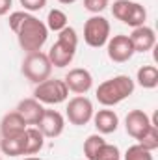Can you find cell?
<instances>
[{"label": "cell", "mask_w": 158, "mask_h": 160, "mask_svg": "<svg viewBox=\"0 0 158 160\" xmlns=\"http://www.w3.org/2000/svg\"><path fill=\"white\" fill-rule=\"evenodd\" d=\"M60 4H65V6H69V4H75L77 0H58Z\"/></svg>", "instance_id": "83f0119b"}, {"label": "cell", "mask_w": 158, "mask_h": 160, "mask_svg": "<svg viewBox=\"0 0 158 160\" xmlns=\"http://www.w3.org/2000/svg\"><path fill=\"white\" fill-rule=\"evenodd\" d=\"M21 73L34 84H39L43 80L50 78L52 73V63L48 60V56L45 52H30L26 54V58L22 60L21 65Z\"/></svg>", "instance_id": "277c9868"}, {"label": "cell", "mask_w": 158, "mask_h": 160, "mask_svg": "<svg viewBox=\"0 0 158 160\" xmlns=\"http://www.w3.org/2000/svg\"><path fill=\"white\" fill-rule=\"evenodd\" d=\"M24 155H37L45 145V136L37 127H26L24 130Z\"/></svg>", "instance_id": "e0dca14e"}, {"label": "cell", "mask_w": 158, "mask_h": 160, "mask_svg": "<svg viewBox=\"0 0 158 160\" xmlns=\"http://www.w3.org/2000/svg\"><path fill=\"white\" fill-rule=\"evenodd\" d=\"M138 143H141L145 149H149V151H155L158 149V127L156 123H153L151 127H149V130L138 140Z\"/></svg>", "instance_id": "603a6c76"}, {"label": "cell", "mask_w": 158, "mask_h": 160, "mask_svg": "<svg viewBox=\"0 0 158 160\" xmlns=\"http://www.w3.org/2000/svg\"><path fill=\"white\" fill-rule=\"evenodd\" d=\"M155 121H151V118L143 110H132L125 118V128H126V134L128 136H132L134 140H140L149 130V127Z\"/></svg>", "instance_id": "7c38bea8"}, {"label": "cell", "mask_w": 158, "mask_h": 160, "mask_svg": "<svg viewBox=\"0 0 158 160\" xmlns=\"http://www.w3.org/2000/svg\"><path fill=\"white\" fill-rule=\"evenodd\" d=\"M93 123H95V128L99 130V134H112L116 132L119 127V118L114 110H99L97 114H93Z\"/></svg>", "instance_id": "2e32d148"}, {"label": "cell", "mask_w": 158, "mask_h": 160, "mask_svg": "<svg viewBox=\"0 0 158 160\" xmlns=\"http://www.w3.org/2000/svg\"><path fill=\"white\" fill-rule=\"evenodd\" d=\"M110 39V22L102 15H93L84 24V41L91 48H101Z\"/></svg>", "instance_id": "52a82bcc"}, {"label": "cell", "mask_w": 158, "mask_h": 160, "mask_svg": "<svg viewBox=\"0 0 158 160\" xmlns=\"http://www.w3.org/2000/svg\"><path fill=\"white\" fill-rule=\"evenodd\" d=\"M106 52H108V58L116 63H125L136 54L134 47L130 43V38L125 34H117V36L110 38L106 43Z\"/></svg>", "instance_id": "9c48e42d"}, {"label": "cell", "mask_w": 158, "mask_h": 160, "mask_svg": "<svg viewBox=\"0 0 158 160\" xmlns=\"http://www.w3.org/2000/svg\"><path fill=\"white\" fill-rule=\"evenodd\" d=\"M77 47H78V36L75 28L65 26L62 32H58V41L47 52L52 67H60V69L67 67L77 54Z\"/></svg>", "instance_id": "3957f363"}, {"label": "cell", "mask_w": 158, "mask_h": 160, "mask_svg": "<svg viewBox=\"0 0 158 160\" xmlns=\"http://www.w3.org/2000/svg\"><path fill=\"white\" fill-rule=\"evenodd\" d=\"M67 15H65V11H62V9H50L48 11V15H47V28L48 30H52V32H62L65 26H67Z\"/></svg>", "instance_id": "ffe728a7"}, {"label": "cell", "mask_w": 158, "mask_h": 160, "mask_svg": "<svg viewBox=\"0 0 158 160\" xmlns=\"http://www.w3.org/2000/svg\"><path fill=\"white\" fill-rule=\"evenodd\" d=\"M15 34H17L19 47L26 54L39 52L41 48L45 47L47 39H48V28H47V24L43 21H39L36 15H32V13H26V17L19 24V28L15 30Z\"/></svg>", "instance_id": "6da1fadb"}, {"label": "cell", "mask_w": 158, "mask_h": 160, "mask_svg": "<svg viewBox=\"0 0 158 160\" xmlns=\"http://www.w3.org/2000/svg\"><path fill=\"white\" fill-rule=\"evenodd\" d=\"M128 38H130L132 47H134V52H149L156 45V34L147 24L138 26V28H132V34Z\"/></svg>", "instance_id": "4fadbf2b"}, {"label": "cell", "mask_w": 158, "mask_h": 160, "mask_svg": "<svg viewBox=\"0 0 158 160\" xmlns=\"http://www.w3.org/2000/svg\"><path fill=\"white\" fill-rule=\"evenodd\" d=\"M134 88H136V84L128 75H117L114 78H108L102 84H99L95 95L102 106L110 108V106L123 102L125 99H128L134 93Z\"/></svg>", "instance_id": "7a4b0ae2"}, {"label": "cell", "mask_w": 158, "mask_h": 160, "mask_svg": "<svg viewBox=\"0 0 158 160\" xmlns=\"http://www.w3.org/2000/svg\"><path fill=\"white\" fill-rule=\"evenodd\" d=\"M21 6L24 8L26 13H36V11H41L45 6H47V0H19Z\"/></svg>", "instance_id": "484cf974"}, {"label": "cell", "mask_w": 158, "mask_h": 160, "mask_svg": "<svg viewBox=\"0 0 158 160\" xmlns=\"http://www.w3.org/2000/svg\"><path fill=\"white\" fill-rule=\"evenodd\" d=\"M26 123L24 119L17 114V112H9L6 114L2 121H0V138H15V136H21L24 134L26 130Z\"/></svg>", "instance_id": "9a60e30c"}, {"label": "cell", "mask_w": 158, "mask_h": 160, "mask_svg": "<svg viewBox=\"0 0 158 160\" xmlns=\"http://www.w3.org/2000/svg\"><path fill=\"white\" fill-rule=\"evenodd\" d=\"M112 15L123 24H128L132 28L143 26L147 21L145 8L140 2H132V0H116L112 6Z\"/></svg>", "instance_id": "5b68a950"}, {"label": "cell", "mask_w": 158, "mask_h": 160, "mask_svg": "<svg viewBox=\"0 0 158 160\" xmlns=\"http://www.w3.org/2000/svg\"><path fill=\"white\" fill-rule=\"evenodd\" d=\"M0 149L7 157H21L24 155V136H15V138H0Z\"/></svg>", "instance_id": "d6986e66"}, {"label": "cell", "mask_w": 158, "mask_h": 160, "mask_svg": "<svg viewBox=\"0 0 158 160\" xmlns=\"http://www.w3.org/2000/svg\"><path fill=\"white\" fill-rule=\"evenodd\" d=\"M106 8H108V0H84V9L93 15H99Z\"/></svg>", "instance_id": "d4e9b609"}, {"label": "cell", "mask_w": 158, "mask_h": 160, "mask_svg": "<svg viewBox=\"0 0 158 160\" xmlns=\"http://www.w3.org/2000/svg\"><path fill=\"white\" fill-rule=\"evenodd\" d=\"M93 102L86 97V95H77L73 97L69 102H67V108H65V116L71 125L75 127H84L87 125L89 121L93 119Z\"/></svg>", "instance_id": "ba28073f"}, {"label": "cell", "mask_w": 158, "mask_h": 160, "mask_svg": "<svg viewBox=\"0 0 158 160\" xmlns=\"http://www.w3.org/2000/svg\"><path fill=\"white\" fill-rule=\"evenodd\" d=\"M0 160H2V158H0Z\"/></svg>", "instance_id": "f546056e"}, {"label": "cell", "mask_w": 158, "mask_h": 160, "mask_svg": "<svg viewBox=\"0 0 158 160\" xmlns=\"http://www.w3.org/2000/svg\"><path fill=\"white\" fill-rule=\"evenodd\" d=\"M26 125H37L41 119V116H43V112H45V108H43V104H41L39 101H36L34 97L32 99H22L19 104H17V110H15Z\"/></svg>", "instance_id": "5bb4252c"}, {"label": "cell", "mask_w": 158, "mask_h": 160, "mask_svg": "<svg viewBox=\"0 0 158 160\" xmlns=\"http://www.w3.org/2000/svg\"><path fill=\"white\" fill-rule=\"evenodd\" d=\"M69 97V89L65 82L60 78H47L39 82L34 89V99L41 104H60Z\"/></svg>", "instance_id": "8992f818"}, {"label": "cell", "mask_w": 158, "mask_h": 160, "mask_svg": "<svg viewBox=\"0 0 158 160\" xmlns=\"http://www.w3.org/2000/svg\"><path fill=\"white\" fill-rule=\"evenodd\" d=\"M136 80L143 89H155L158 86V69L155 65H143L138 69Z\"/></svg>", "instance_id": "ac0fdd59"}, {"label": "cell", "mask_w": 158, "mask_h": 160, "mask_svg": "<svg viewBox=\"0 0 158 160\" xmlns=\"http://www.w3.org/2000/svg\"><path fill=\"white\" fill-rule=\"evenodd\" d=\"M104 143H106V140H104L101 134H91V136H87V140L84 142V155H86V158L95 160L99 149H101Z\"/></svg>", "instance_id": "44dd1931"}, {"label": "cell", "mask_w": 158, "mask_h": 160, "mask_svg": "<svg viewBox=\"0 0 158 160\" xmlns=\"http://www.w3.org/2000/svg\"><path fill=\"white\" fill-rule=\"evenodd\" d=\"M95 160H121V153H119L117 145L104 143V145L99 149V153H97Z\"/></svg>", "instance_id": "cb8c5ba5"}, {"label": "cell", "mask_w": 158, "mask_h": 160, "mask_svg": "<svg viewBox=\"0 0 158 160\" xmlns=\"http://www.w3.org/2000/svg\"><path fill=\"white\" fill-rule=\"evenodd\" d=\"M45 138H58L65 128V118L58 110H45L39 123L36 125Z\"/></svg>", "instance_id": "30bf717a"}, {"label": "cell", "mask_w": 158, "mask_h": 160, "mask_svg": "<svg viewBox=\"0 0 158 160\" xmlns=\"http://www.w3.org/2000/svg\"><path fill=\"white\" fill-rule=\"evenodd\" d=\"M11 4H13V0H0V17H2V15H6V13L9 11Z\"/></svg>", "instance_id": "4316f807"}, {"label": "cell", "mask_w": 158, "mask_h": 160, "mask_svg": "<svg viewBox=\"0 0 158 160\" xmlns=\"http://www.w3.org/2000/svg\"><path fill=\"white\" fill-rule=\"evenodd\" d=\"M63 82H65V86H67L69 91H73L77 95H86L91 89V86H93V77H91V73L87 69L75 67V69H71L65 75Z\"/></svg>", "instance_id": "8fae6325"}, {"label": "cell", "mask_w": 158, "mask_h": 160, "mask_svg": "<svg viewBox=\"0 0 158 160\" xmlns=\"http://www.w3.org/2000/svg\"><path fill=\"white\" fill-rule=\"evenodd\" d=\"M24 160H41V158H37V157H26Z\"/></svg>", "instance_id": "f1b7e54d"}, {"label": "cell", "mask_w": 158, "mask_h": 160, "mask_svg": "<svg viewBox=\"0 0 158 160\" xmlns=\"http://www.w3.org/2000/svg\"><path fill=\"white\" fill-rule=\"evenodd\" d=\"M125 160H153V151L145 149L141 143H134L126 149Z\"/></svg>", "instance_id": "7402d4cb"}]
</instances>
